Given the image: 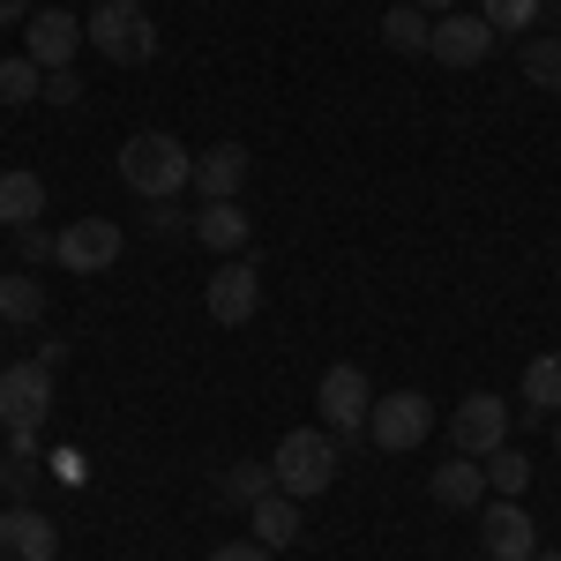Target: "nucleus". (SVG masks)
<instances>
[{
  "instance_id": "obj_7",
  "label": "nucleus",
  "mask_w": 561,
  "mask_h": 561,
  "mask_svg": "<svg viewBox=\"0 0 561 561\" xmlns=\"http://www.w3.org/2000/svg\"><path fill=\"white\" fill-rule=\"evenodd\" d=\"M121 255H128V232H121L113 217H76V225L60 232V248H53V262L76 270V277H98V270H113Z\"/></svg>"
},
{
  "instance_id": "obj_30",
  "label": "nucleus",
  "mask_w": 561,
  "mask_h": 561,
  "mask_svg": "<svg viewBox=\"0 0 561 561\" xmlns=\"http://www.w3.org/2000/svg\"><path fill=\"white\" fill-rule=\"evenodd\" d=\"M45 105H83V76L76 68H53L45 76Z\"/></svg>"
},
{
  "instance_id": "obj_33",
  "label": "nucleus",
  "mask_w": 561,
  "mask_h": 561,
  "mask_svg": "<svg viewBox=\"0 0 561 561\" xmlns=\"http://www.w3.org/2000/svg\"><path fill=\"white\" fill-rule=\"evenodd\" d=\"M31 15H38L31 0H0V23H31Z\"/></svg>"
},
{
  "instance_id": "obj_12",
  "label": "nucleus",
  "mask_w": 561,
  "mask_h": 561,
  "mask_svg": "<svg viewBox=\"0 0 561 561\" xmlns=\"http://www.w3.org/2000/svg\"><path fill=\"white\" fill-rule=\"evenodd\" d=\"M427 53L442 68H479V60L494 53V23H486V15H442Z\"/></svg>"
},
{
  "instance_id": "obj_19",
  "label": "nucleus",
  "mask_w": 561,
  "mask_h": 561,
  "mask_svg": "<svg viewBox=\"0 0 561 561\" xmlns=\"http://www.w3.org/2000/svg\"><path fill=\"white\" fill-rule=\"evenodd\" d=\"M382 45H389V53H427V45H434V15H420L412 0L382 8Z\"/></svg>"
},
{
  "instance_id": "obj_3",
  "label": "nucleus",
  "mask_w": 561,
  "mask_h": 561,
  "mask_svg": "<svg viewBox=\"0 0 561 561\" xmlns=\"http://www.w3.org/2000/svg\"><path fill=\"white\" fill-rule=\"evenodd\" d=\"M270 472H277V494L314 502V494H330V486H337V442H330L322 427H293L285 442H277Z\"/></svg>"
},
{
  "instance_id": "obj_31",
  "label": "nucleus",
  "mask_w": 561,
  "mask_h": 561,
  "mask_svg": "<svg viewBox=\"0 0 561 561\" xmlns=\"http://www.w3.org/2000/svg\"><path fill=\"white\" fill-rule=\"evenodd\" d=\"M45 472L68 479V486H83V479H90V457H83V449H53V457H45Z\"/></svg>"
},
{
  "instance_id": "obj_29",
  "label": "nucleus",
  "mask_w": 561,
  "mask_h": 561,
  "mask_svg": "<svg viewBox=\"0 0 561 561\" xmlns=\"http://www.w3.org/2000/svg\"><path fill=\"white\" fill-rule=\"evenodd\" d=\"M142 232H158V240H173V232H195V217L180 210V203H150V217H142Z\"/></svg>"
},
{
  "instance_id": "obj_2",
  "label": "nucleus",
  "mask_w": 561,
  "mask_h": 561,
  "mask_svg": "<svg viewBox=\"0 0 561 561\" xmlns=\"http://www.w3.org/2000/svg\"><path fill=\"white\" fill-rule=\"evenodd\" d=\"M83 31L113 68H150V60H158V23H150L142 0H98Z\"/></svg>"
},
{
  "instance_id": "obj_5",
  "label": "nucleus",
  "mask_w": 561,
  "mask_h": 561,
  "mask_svg": "<svg viewBox=\"0 0 561 561\" xmlns=\"http://www.w3.org/2000/svg\"><path fill=\"white\" fill-rule=\"evenodd\" d=\"M45 412H53V367H45V359L0 367V427L8 434H38Z\"/></svg>"
},
{
  "instance_id": "obj_38",
  "label": "nucleus",
  "mask_w": 561,
  "mask_h": 561,
  "mask_svg": "<svg viewBox=\"0 0 561 561\" xmlns=\"http://www.w3.org/2000/svg\"><path fill=\"white\" fill-rule=\"evenodd\" d=\"M479 561H486V554H479Z\"/></svg>"
},
{
  "instance_id": "obj_32",
  "label": "nucleus",
  "mask_w": 561,
  "mask_h": 561,
  "mask_svg": "<svg viewBox=\"0 0 561 561\" xmlns=\"http://www.w3.org/2000/svg\"><path fill=\"white\" fill-rule=\"evenodd\" d=\"M210 561H270V547H262V539H232V547H217Z\"/></svg>"
},
{
  "instance_id": "obj_17",
  "label": "nucleus",
  "mask_w": 561,
  "mask_h": 561,
  "mask_svg": "<svg viewBox=\"0 0 561 561\" xmlns=\"http://www.w3.org/2000/svg\"><path fill=\"white\" fill-rule=\"evenodd\" d=\"M38 217H45V180L23 173V165H8V173H0V225L23 232V225H38Z\"/></svg>"
},
{
  "instance_id": "obj_25",
  "label": "nucleus",
  "mask_w": 561,
  "mask_h": 561,
  "mask_svg": "<svg viewBox=\"0 0 561 561\" xmlns=\"http://www.w3.org/2000/svg\"><path fill=\"white\" fill-rule=\"evenodd\" d=\"M45 314V293L31 270H15V277H0V322H38Z\"/></svg>"
},
{
  "instance_id": "obj_23",
  "label": "nucleus",
  "mask_w": 561,
  "mask_h": 561,
  "mask_svg": "<svg viewBox=\"0 0 561 561\" xmlns=\"http://www.w3.org/2000/svg\"><path fill=\"white\" fill-rule=\"evenodd\" d=\"M45 98V68L31 53H8L0 60V105H38Z\"/></svg>"
},
{
  "instance_id": "obj_1",
  "label": "nucleus",
  "mask_w": 561,
  "mask_h": 561,
  "mask_svg": "<svg viewBox=\"0 0 561 561\" xmlns=\"http://www.w3.org/2000/svg\"><path fill=\"white\" fill-rule=\"evenodd\" d=\"M121 180H128L142 203H173L180 187H195V150L165 128H142L121 142Z\"/></svg>"
},
{
  "instance_id": "obj_14",
  "label": "nucleus",
  "mask_w": 561,
  "mask_h": 561,
  "mask_svg": "<svg viewBox=\"0 0 561 561\" xmlns=\"http://www.w3.org/2000/svg\"><path fill=\"white\" fill-rule=\"evenodd\" d=\"M195 187H203V203H240V187H248V150H240V142H210V150L195 158Z\"/></svg>"
},
{
  "instance_id": "obj_22",
  "label": "nucleus",
  "mask_w": 561,
  "mask_h": 561,
  "mask_svg": "<svg viewBox=\"0 0 561 561\" xmlns=\"http://www.w3.org/2000/svg\"><path fill=\"white\" fill-rule=\"evenodd\" d=\"M486 465V494H502V502H517L524 486H531V457H524L517 442H502L494 457H479Z\"/></svg>"
},
{
  "instance_id": "obj_28",
  "label": "nucleus",
  "mask_w": 561,
  "mask_h": 561,
  "mask_svg": "<svg viewBox=\"0 0 561 561\" xmlns=\"http://www.w3.org/2000/svg\"><path fill=\"white\" fill-rule=\"evenodd\" d=\"M8 240H15L23 270H31V262H53V248H60V232H45V225H23V232H8Z\"/></svg>"
},
{
  "instance_id": "obj_8",
  "label": "nucleus",
  "mask_w": 561,
  "mask_h": 561,
  "mask_svg": "<svg viewBox=\"0 0 561 561\" xmlns=\"http://www.w3.org/2000/svg\"><path fill=\"white\" fill-rule=\"evenodd\" d=\"M203 307H210V322H225V330L255 322V307H262V270H255L248 255H225V270H210V285H203Z\"/></svg>"
},
{
  "instance_id": "obj_10",
  "label": "nucleus",
  "mask_w": 561,
  "mask_h": 561,
  "mask_svg": "<svg viewBox=\"0 0 561 561\" xmlns=\"http://www.w3.org/2000/svg\"><path fill=\"white\" fill-rule=\"evenodd\" d=\"M479 547H486V561H531L539 554V524L524 517V502H479Z\"/></svg>"
},
{
  "instance_id": "obj_6",
  "label": "nucleus",
  "mask_w": 561,
  "mask_h": 561,
  "mask_svg": "<svg viewBox=\"0 0 561 561\" xmlns=\"http://www.w3.org/2000/svg\"><path fill=\"white\" fill-rule=\"evenodd\" d=\"M510 427H517V412H510L494 389H472V397L449 412V449H457V457H494V449L510 442Z\"/></svg>"
},
{
  "instance_id": "obj_13",
  "label": "nucleus",
  "mask_w": 561,
  "mask_h": 561,
  "mask_svg": "<svg viewBox=\"0 0 561 561\" xmlns=\"http://www.w3.org/2000/svg\"><path fill=\"white\" fill-rule=\"evenodd\" d=\"M60 554V531H53V517H38V510H8L0 517V561H53Z\"/></svg>"
},
{
  "instance_id": "obj_21",
  "label": "nucleus",
  "mask_w": 561,
  "mask_h": 561,
  "mask_svg": "<svg viewBox=\"0 0 561 561\" xmlns=\"http://www.w3.org/2000/svg\"><path fill=\"white\" fill-rule=\"evenodd\" d=\"M524 412H539V420L561 412V352H539V359L524 367Z\"/></svg>"
},
{
  "instance_id": "obj_27",
  "label": "nucleus",
  "mask_w": 561,
  "mask_h": 561,
  "mask_svg": "<svg viewBox=\"0 0 561 561\" xmlns=\"http://www.w3.org/2000/svg\"><path fill=\"white\" fill-rule=\"evenodd\" d=\"M539 8H547V0H479V15L494 23V38H502V31H524V38H531Z\"/></svg>"
},
{
  "instance_id": "obj_11",
  "label": "nucleus",
  "mask_w": 561,
  "mask_h": 561,
  "mask_svg": "<svg viewBox=\"0 0 561 561\" xmlns=\"http://www.w3.org/2000/svg\"><path fill=\"white\" fill-rule=\"evenodd\" d=\"M83 38H90V31H83V15H68V8H38V15L23 23V53L38 60L45 76H53V68H76Z\"/></svg>"
},
{
  "instance_id": "obj_18",
  "label": "nucleus",
  "mask_w": 561,
  "mask_h": 561,
  "mask_svg": "<svg viewBox=\"0 0 561 561\" xmlns=\"http://www.w3.org/2000/svg\"><path fill=\"white\" fill-rule=\"evenodd\" d=\"M248 524H255V539H262V547L277 554V547H293V539H300V502L270 486V494H262L255 510H248Z\"/></svg>"
},
{
  "instance_id": "obj_15",
  "label": "nucleus",
  "mask_w": 561,
  "mask_h": 561,
  "mask_svg": "<svg viewBox=\"0 0 561 561\" xmlns=\"http://www.w3.org/2000/svg\"><path fill=\"white\" fill-rule=\"evenodd\" d=\"M195 240H203V248H217V255H248L255 217L240 210V203H203V210H195Z\"/></svg>"
},
{
  "instance_id": "obj_20",
  "label": "nucleus",
  "mask_w": 561,
  "mask_h": 561,
  "mask_svg": "<svg viewBox=\"0 0 561 561\" xmlns=\"http://www.w3.org/2000/svg\"><path fill=\"white\" fill-rule=\"evenodd\" d=\"M45 479V449H38V434H8V465H0V486L23 502L31 486Z\"/></svg>"
},
{
  "instance_id": "obj_16",
  "label": "nucleus",
  "mask_w": 561,
  "mask_h": 561,
  "mask_svg": "<svg viewBox=\"0 0 561 561\" xmlns=\"http://www.w3.org/2000/svg\"><path fill=\"white\" fill-rule=\"evenodd\" d=\"M434 502H442V510H479V502H486V465H479V457H449V465H434Z\"/></svg>"
},
{
  "instance_id": "obj_36",
  "label": "nucleus",
  "mask_w": 561,
  "mask_h": 561,
  "mask_svg": "<svg viewBox=\"0 0 561 561\" xmlns=\"http://www.w3.org/2000/svg\"><path fill=\"white\" fill-rule=\"evenodd\" d=\"M554 449H561V412H554Z\"/></svg>"
},
{
  "instance_id": "obj_9",
  "label": "nucleus",
  "mask_w": 561,
  "mask_h": 561,
  "mask_svg": "<svg viewBox=\"0 0 561 561\" xmlns=\"http://www.w3.org/2000/svg\"><path fill=\"white\" fill-rule=\"evenodd\" d=\"M314 404H322V427L330 434H367V412H375V389H367V375L359 367H330L322 375V389H314Z\"/></svg>"
},
{
  "instance_id": "obj_35",
  "label": "nucleus",
  "mask_w": 561,
  "mask_h": 561,
  "mask_svg": "<svg viewBox=\"0 0 561 561\" xmlns=\"http://www.w3.org/2000/svg\"><path fill=\"white\" fill-rule=\"evenodd\" d=\"M531 561H561V554H554V547H539V554H531Z\"/></svg>"
},
{
  "instance_id": "obj_37",
  "label": "nucleus",
  "mask_w": 561,
  "mask_h": 561,
  "mask_svg": "<svg viewBox=\"0 0 561 561\" xmlns=\"http://www.w3.org/2000/svg\"><path fill=\"white\" fill-rule=\"evenodd\" d=\"M0 465H8V449H0Z\"/></svg>"
},
{
  "instance_id": "obj_24",
  "label": "nucleus",
  "mask_w": 561,
  "mask_h": 561,
  "mask_svg": "<svg viewBox=\"0 0 561 561\" xmlns=\"http://www.w3.org/2000/svg\"><path fill=\"white\" fill-rule=\"evenodd\" d=\"M517 60L539 90H561V31H531V38L517 45Z\"/></svg>"
},
{
  "instance_id": "obj_34",
  "label": "nucleus",
  "mask_w": 561,
  "mask_h": 561,
  "mask_svg": "<svg viewBox=\"0 0 561 561\" xmlns=\"http://www.w3.org/2000/svg\"><path fill=\"white\" fill-rule=\"evenodd\" d=\"M412 8H420V15H434V23H442V15H457V0H412Z\"/></svg>"
},
{
  "instance_id": "obj_26",
  "label": "nucleus",
  "mask_w": 561,
  "mask_h": 561,
  "mask_svg": "<svg viewBox=\"0 0 561 561\" xmlns=\"http://www.w3.org/2000/svg\"><path fill=\"white\" fill-rule=\"evenodd\" d=\"M270 486H277V472H270V465H255V457H240V465L225 472V502H248V510H255Z\"/></svg>"
},
{
  "instance_id": "obj_4",
  "label": "nucleus",
  "mask_w": 561,
  "mask_h": 561,
  "mask_svg": "<svg viewBox=\"0 0 561 561\" xmlns=\"http://www.w3.org/2000/svg\"><path fill=\"white\" fill-rule=\"evenodd\" d=\"M427 434H434V404L420 397V389H389V397H375V412H367V442H375V449L404 457V449H420Z\"/></svg>"
}]
</instances>
